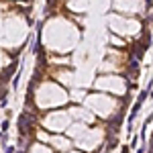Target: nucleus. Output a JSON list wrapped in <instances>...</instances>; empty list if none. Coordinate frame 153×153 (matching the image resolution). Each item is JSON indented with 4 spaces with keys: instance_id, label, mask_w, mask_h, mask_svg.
I'll list each match as a JSON object with an SVG mask.
<instances>
[{
    "instance_id": "nucleus-1",
    "label": "nucleus",
    "mask_w": 153,
    "mask_h": 153,
    "mask_svg": "<svg viewBox=\"0 0 153 153\" xmlns=\"http://www.w3.org/2000/svg\"><path fill=\"white\" fill-rule=\"evenodd\" d=\"M4 153H14V147H4Z\"/></svg>"
},
{
    "instance_id": "nucleus-2",
    "label": "nucleus",
    "mask_w": 153,
    "mask_h": 153,
    "mask_svg": "<svg viewBox=\"0 0 153 153\" xmlns=\"http://www.w3.org/2000/svg\"><path fill=\"white\" fill-rule=\"evenodd\" d=\"M0 137H2V131H0Z\"/></svg>"
}]
</instances>
